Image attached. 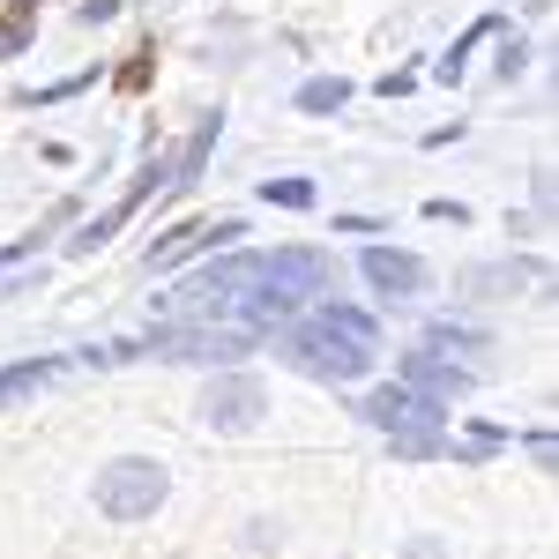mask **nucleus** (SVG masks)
Instances as JSON below:
<instances>
[{"mask_svg": "<svg viewBox=\"0 0 559 559\" xmlns=\"http://www.w3.org/2000/svg\"><path fill=\"white\" fill-rule=\"evenodd\" d=\"M165 492H173V477H165V463H150V455H120V463H105V471H97V508H105L112 522L157 515V508H165Z\"/></svg>", "mask_w": 559, "mask_h": 559, "instance_id": "nucleus-1", "label": "nucleus"}, {"mask_svg": "<svg viewBox=\"0 0 559 559\" xmlns=\"http://www.w3.org/2000/svg\"><path fill=\"white\" fill-rule=\"evenodd\" d=\"M292 366L299 373H313V381H366V366H373V344H350V336H336V329H321V321H306L299 336H292Z\"/></svg>", "mask_w": 559, "mask_h": 559, "instance_id": "nucleus-2", "label": "nucleus"}, {"mask_svg": "<svg viewBox=\"0 0 559 559\" xmlns=\"http://www.w3.org/2000/svg\"><path fill=\"white\" fill-rule=\"evenodd\" d=\"M165 187H173V165H165V157H150V165H142V173L128 179V194H120L112 210H105V216H90V224H75L68 254H97V247H105V239H112V231H120V224H128V216L142 210V202H150V194H165Z\"/></svg>", "mask_w": 559, "mask_h": 559, "instance_id": "nucleus-3", "label": "nucleus"}, {"mask_svg": "<svg viewBox=\"0 0 559 559\" xmlns=\"http://www.w3.org/2000/svg\"><path fill=\"white\" fill-rule=\"evenodd\" d=\"M261 411H269V388L254 373H216L202 388V426H216V432H247Z\"/></svg>", "mask_w": 559, "mask_h": 559, "instance_id": "nucleus-4", "label": "nucleus"}, {"mask_svg": "<svg viewBox=\"0 0 559 559\" xmlns=\"http://www.w3.org/2000/svg\"><path fill=\"white\" fill-rule=\"evenodd\" d=\"M366 284L381 292V299H418L426 292V261L418 254H403V247H366Z\"/></svg>", "mask_w": 559, "mask_h": 559, "instance_id": "nucleus-5", "label": "nucleus"}, {"mask_svg": "<svg viewBox=\"0 0 559 559\" xmlns=\"http://www.w3.org/2000/svg\"><path fill=\"white\" fill-rule=\"evenodd\" d=\"M366 418L381 432H411V426H440L448 418V403H432L418 388H381V395H366Z\"/></svg>", "mask_w": 559, "mask_h": 559, "instance_id": "nucleus-6", "label": "nucleus"}, {"mask_svg": "<svg viewBox=\"0 0 559 559\" xmlns=\"http://www.w3.org/2000/svg\"><path fill=\"white\" fill-rule=\"evenodd\" d=\"M216 239H247V224L239 216H224V224H173L165 239H150V269H173V261H187V254H202V247H216Z\"/></svg>", "mask_w": 559, "mask_h": 559, "instance_id": "nucleus-7", "label": "nucleus"}, {"mask_svg": "<svg viewBox=\"0 0 559 559\" xmlns=\"http://www.w3.org/2000/svg\"><path fill=\"white\" fill-rule=\"evenodd\" d=\"M403 388H418L432 403H455V395H471V373L448 366V358H432V350H418V358H403Z\"/></svg>", "mask_w": 559, "mask_h": 559, "instance_id": "nucleus-8", "label": "nucleus"}, {"mask_svg": "<svg viewBox=\"0 0 559 559\" xmlns=\"http://www.w3.org/2000/svg\"><path fill=\"white\" fill-rule=\"evenodd\" d=\"M485 38H500V15H477L471 31H463V38L448 45V60H440L432 75H440V83H463V68H471V52H477V45H485Z\"/></svg>", "mask_w": 559, "mask_h": 559, "instance_id": "nucleus-9", "label": "nucleus"}, {"mask_svg": "<svg viewBox=\"0 0 559 559\" xmlns=\"http://www.w3.org/2000/svg\"><path fill=\"white\" fill-rule=\"evenodd\" d=\"M52 373H60V358H23V366H8V373H0V411L23 403V395H38Z\"/></svg>", "mask_w": 559, "mask_h": 559, "instance_id": "nucleus-10", "label": "nucleus"}, {"mask_svg": "<svg viewBox=\"0 0 559 559\" xmlns=\"http://www.w3.org/2000/svg\"><path fill=\"white\" fill-rule=\"evenodd\" d=\"M38 8H45V0H8V15H0V60L31 45V31H38Z\"/></svg>", "mask_w": 559, "mask_h": 559, "instance_id": "nucleus-11", "label": "nucleus"}, {"mask_svg": "<svg viewBox=\"0 0 559 559\" xmlns=\"http://www.w3.org/2000/svg\"><path fill=\"white\" fill-rule=\"evenodd\" d=\"M313 321H321V329H336V336H350V344H381L373 313H358V306H321Z\"/></svg>", "mask_w": 559, "mask_h": 559, "instance_id": "nucleus-12", "label": "nucleus"}, {"mask_svg": "<svg viewBox=\"0 0 559 559\" xmlns=\"http://www.w3.org/2000/svg\"><path fill=\"white\" fill-rule=\"evenodd\" d=\"M344 105H350L344 75H313V83L299 90V112H344Z\"/></svg>", "mask_w": 559, "mask_h": 559, "instance_id": "nucleus-13", "label": "nucleus"}, {"mask_svg": "<svg viewBox=\"0 0 559 559\" xmlns=\"http://www.w3.org/2000/svg\"><path fill=\"white\" fill-rule=\"evenodd\" d=\"M388 440H395V455H403V463H426V455H440V448H448V440H440V426H411V432H388Z\"/></svg>", "mask_w": 559, "mask_h": 559, "instance_id": "nucleus-14", "label": "nucleus"}, {"mask_svg": "<svg viewBox=\"0 0 559 559\" xmlns=\"http://www.w3.org/2000/svg\"><path fill=\"white\" fill-rule=\"evenodd\" d=\"M261 194H269L276 210H313V179H269Z\"/></svg>", "mask_w": 559, "mask_h": 559, "instance_id": "nucleus-15", "label": "nucleus"}, {"mask_svg": "<svg viewBox=\"0 0 559 559\" xmlns=\"http://www.w3.org/2000/svg\"><path fill=\"white\" fill-rule=\"evenodd\" d=\"M150 60H157V52L142 45V52H134L128 68H120V90H128V97H134V90H150Z\"/></svg>", "mask_w": 559, "mask_h": 559, "instance_id": "nucleus-16", "label": "nucleus"}, {"mask_svg": "<svg viewBox=\"0 0 559 559\" xmlns=\"http://www.w3.org/2000/svg\"><path fill=\"white\" fill-rule=\"evenodd\" d=\"M492 448H508V432L500 426H471V455H492Z\"/></svg>", "mask_w": 559, "mask_h": 559, "instance_id": "nucleus-17", "label": "nucleus"}, {"mask_svg": "<svg viewBox=\"0 0 559 559\" xmlns=\"http://www.w3.org/2000/svg\"><path fill=\"white\" fill-rule=\"evenodd\" d=\"M120 15V0H83V23H112Z\"/></svg>", "mask_w": 559, "mask_h": 559, "instance_id": "nucleus-18", "label": "nucleus"}]
</instances>
